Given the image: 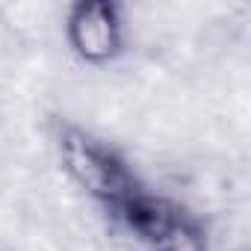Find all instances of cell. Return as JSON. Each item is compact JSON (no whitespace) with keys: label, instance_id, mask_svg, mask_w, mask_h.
<instances>
[{"label":"cell","instance_id":"3957f363","mask_svg":"<svg viewBox=\"0 0 251 251\" xmlns=\"http://www.w3.org/2000/svg\"><path fill=\"white\" fill-rule=\"evenodd\" d=\"M65 42L68 50L83 65H109L124 53L127 27L124 9L112 0H80L65 12Z\"/></svg>","mask_w":251,"mask_h":251},{"label":"cell","instance_id":"6da1fadb","mask_svg":"<svg viewBox=\"0 0 251 251\" xmlns=\"http://www.w3.org/2000/svg\"><path fill=\"white\" fill-rule=\"evenodd\" d=\"M56 154L77 189H83L109 219L145 186L121 151L77 124L65 121L56 127Z\"/></svg>","mask_w":251,"mask_h":251},{"label":"cell","instance_id":"7a4b0ae2","mask_svg":"<svg viewBox=\"0 0 251 251\" xmlns=\"http://www.w3.org/2000/svg\"><path fill=\"white\" fill-rule=\"evenodd\" d=\"M145 251H210L207 222L186 204L142 186L115 216Z\"/></svg>","mask_w":251,"mask_h":251}]
</instances>
